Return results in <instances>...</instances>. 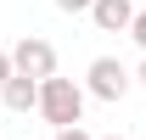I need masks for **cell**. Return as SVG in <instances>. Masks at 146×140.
<instances>
[{
	"instance_id": "9c48e42d",
	"label": "cell",
	"mask_w": 146,
	"mask_h": 140,
	"mask_svg": "<svg viewBox=\"0 0 146 140\" xmlns=\"http://www.w3.org/2000/svg\"><path fill=\"white\" fill-rule=\"evenodd\" d=\"M56 6H62V11H90L96 0H56Z\"/></svg>"
},
{
	"instance_id": "3957f363",
	"label": "cell",
	"mask_w": 146,
	"mask_h": 140,
	"mask_svg": "<svg viewBox=\"0 0 146 140\" xmlns=\"http://www.w3.org/2000/svg\"><path fill=\"white\" fill-rule=\"evenodd\" d=\"M11 62H17V73H28V79H51L56 73V45L39 34H23L17 45H11Z\"/></svg>"
},
{
	"instance_id": "7a4b0ae2",
	"label": "cell",
	"mask_w": 146,
	"mask_h": 140,
	"mask_svg": "<svg viewBox=\"0 0 146 140\" xmlns=\"http://www.w3.org/2000/svg\"><path fill=\"white\" fill-rule=\"evenodd\" d=\"M84 79H90L84 90H90L96 101H124V95H129V67L118 62V56H96Z\"/></svg>"
},
{
	"instance_id": "8992f818",
	"label": "cell",
	"mask_w": 146,
	"mask_h": 140,
	"mask_svg": "<svg viewBox=\"0 0 146 140\" xmlns=\"http://www.w3.org/2000/svg\"><path fill=\"white\" fill-rule=\"evenodd\" d=\"M129 39H135V45H141V51H146V6H141V11H135V22H129Z\"/></svg>"
},
{
	"instance_id": "ba28073f",
	"label": "cell",
	"mask_w": 146,
	"mask_h": 140,
	"mask_svg": "<svg viewBox=\"0 0 146 140\" xmlns=\"http://www.w3.org/2000/svg\"><path fill=\"white\" fill-rule=\"evenodd\" d=\"M56 140H96V135H84V129L73 123V129H56Z\"/></svg>"
},
{
	"instance_id": "5b68a950",
	"label": "cell",
	"mask_w": 146,
	"mask_h": 140,
	"mask_svg": "<svg viewBox=\"0 0 146 140\" xmlns=\"http://www.w3.org/2000/svg\"><path fill=\"white\" fill-rule=\"evenodd\" d=\"M0 101L11 106V112H39V79L11 73V79H6V90H0Z\"/></svg>"
},
{
	"instance_id": "6da1fadb",
	"label": "cell",
	"mask_w": 146,
	"mask_h": 140,
	"mask_svg": "<svg viewBox=\"0 0 146 140\" xmlns=\"http://www.w3.org/2000/svg\"><path fill=\"white\" fill-rule=\"evenodd\" d=\"M84 95L90 90H79L73 79H39V118L51 123V129H73V123L84 118Z\"/></svg>"
},
{
	"instance_id": "52a82bcc",
	"label": "cell",
	"mask_w": 146,
	"mask_h": 140,
	"mask_svg": "<svg viewBox=\"0 0 146 140\" xmlns=\"http://www.w3.org/2000/svg\"><path fill=\"white\" fill-rule=\"evenodd\" d=\"M17 73V62H11V51H0V90H6V79Z\"/></svg>"
},
{
	"instance_id": "277c9868",
	"label": "cell",
	"mask_w": 146,
	"mask_h": 140,
	"mask_svg": "<svg viewBox=\"0 0 146 140\" xmlns=\"http://www.w3.org/2000/svg\"><path fill=\"white\" fill-rule=\"evenodd\" d=\"M135 0H96L90 6V22L101 28V34H129V22H135Z\"/></svg>"
},
{
	"instance_id": "30bf717a",
	"label": "cell",
	"mask_w": 146,
	"mask_h": 140,
	"mask_svg": "<svg viewBox=\"0 0 146 140\" xmlns=\"http://www.w3.org/2000/svg\"><path fill=\"white\" fill-rule=\"evenodd\" d=\"M141 84H146V56H141Z\"/></svg>"
},
{
	"instance_id": "8fae6325",
	"label": "cell",
	"mask_w": 146,
	"mask_h": 140,
	"mask_svg": "<svg viewBox=\"0 0 146 140\" xmlns=\"http://www.w3.org/2000/svg\"><path fill=\"white\" fill-rule=\"evenodd\" d=\"M107 140H124V135H107Z\"/></svg>"
}]
</instances>
